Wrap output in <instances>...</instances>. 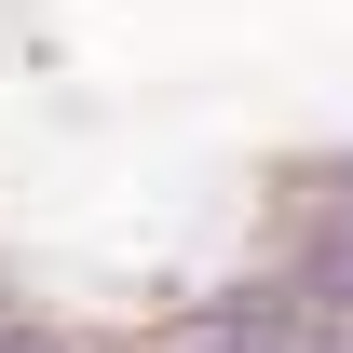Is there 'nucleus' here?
Instances as JSON below:
<instances>
[{"mask_svg": "<svg viewBox=\"0 0 353 353\" xmlns=\"http://www.w3.org/2000/svg\"><path fill=\"white\" fill-rule=\"evenodd\" d=\"M176 353H312L299 340V312H272V299H245V312H204Z\"/></svg>", "mask_w": 353, "mask_h": 353, "instance_id": "1", "label": "nucleus"}, {"mask_svg": "<svg viewBox=\"0 0 353 353\" xmlns=\"http://www.w3.org/2000/svg\"><path fill=\"white\" fill-rule=\"evenodd\" d=\"M299 299H312V312H353V218L299 245Z\"/></svg>", "mask_w": 353, "mask_h": 353, "instance_id": "2", "label": "nucleus"}, {"mask_svg": "<svg viewBox=\"0 0 353 353\" xmlns=\"http://www.w3.org/2000/svg\"><path fill=\"white\" fill-rule=\"evenodd\" d=\"M0 353H68V340H41V326H14V312H0Z\"/></svg>", "mask_w": 353, "mask_h": 353, "instance_id": "3", "label": "nucleus"}]
</instances>
